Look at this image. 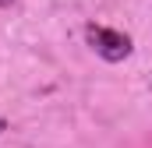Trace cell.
Returning a JSON list of instances; mask_svg holds the SVG:
<instances>
[{"label":"cell","instance_id":"6da1fadb","mask_svg":"<svg viewBox=\"0 0 152 148\" xmlns=\"http://www.w3.org/2000/svg\"><path fill=\"white\" fill-rule=\"evenodd\" d=\"M85 36H88V46H92L103 60H110V64H120V60H127V57H131V39L124 36V32H117V28L88 25V28H85Z\"/></svg>","mask_w":152,"mask_h":148},{"label":"cell","instance_id":"7a4b0ae2","mask_svg":"<svg viewBox=\"0 0 152 148\" xmlns=\"http://www.w3.org/2000/svg\"><path fill=\"white\" fill-rule=\"evenodd\" d=\"M11 4H14V0H0V7H11Z\"/></svg>","mask_w":152,"mask_h":148},{"label":"cell","instance_id":"3957f363","mask_svg":"<svg viewBox=\"0 0 152 148\" xmlns=\"http://www.w3.org/2000/svg\"><path fill=\"white\" fill-rule=\"evenodd\" d=\"M0 131H4V120H0Z\"/></svg>","mask_w":152,"mask_h":148}]
</instances>
